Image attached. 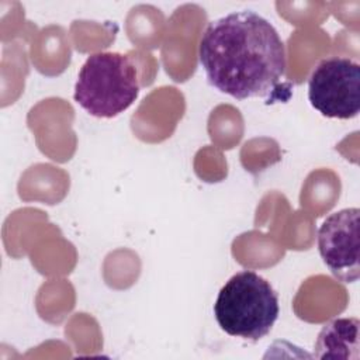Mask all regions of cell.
Segmentation results:
<instances>
[{
  "mask_svg": "<svg viewBox=\"0 0 360 360\" xmlns=\"http://www.w3.org/2000/svg\"><path fill=\"white\" fill-rule=\"evenodd\" d=\"M308 100L323 117L350 120L360 111V65L346 56L321 60L308 80Z\"/></svg>",
  "mask_w": 360,
  "mask_h": 360,
  "instance_id": "cell-4",
  "label": "cell"
},
{
  "mask_svg": "<svg viewBox=\"0 0 360 360\" xmlns=\"http://www.w3.org/2000/svg\"><path fill=\"white\" fill-rule=\"evenodd\" d=\"M359 208H343L330 214L318 229L319 255L342 283H354L360 276Z\"/></svg>",
  "mask_w": 360,
  "mask_h": 360,
  "instance_id": "cell-5",
  "label": "cell"
},
{
  "mask_svg": "<svg viewBox=\"0 0 360 360\" xmlns=\"http://www.w3.org/2000/svg\"><path fill=\"white\" fill-rule=\"evenodd\" d=\"M139 94L132 60L120 52H97L83 63L75 84V101L90 115L112 118L128 110Z\"/></svg>",
  "mask_w": 360,
  "mask_h": 360,
  "instance_id": "cell-3",
  "label": "cell"
},
{
  "mask_svg": "<svg viewBox=\"0 0 360 360\" xmlns=\"http://www.w3.org/2000/svg\"><path fill=\"white\" fill-rule=\"evenodd\" d=\"M280 314L271 284L252 270L233 274L219 290L214 315L219 328L235 338L257 342L267 336Z\"/></svg>",
  "mask_w": 360,
  "mask_h": 360,
  "instance_id": "cell-2",
  "label": "cell"
},
{
  "mask_svg": "<svg viewBox=\"0 0 360 360\" xmlns=\"http://www.w3.org/2000/svg\"><path fill=\"white\" fill-rule=\"evenodd\" d=\"M359 326L357 318H339L325 323L315 342V357L359 359Z\"/></svg>",
  "mask_w": 360,
  "mask_h": 360,
  "instance_id": "cell-6",
  "label": "cell"
},
{
  "mask_svg": "<svg viewBox=\"0 0 360 360\" xmlns=\"http://www.w3.org/2000/svg\"><path fill=\"white\" fill-rule=\"evenodd\" d=\"M208 83L236 100L269 96L285 72V48L274 25L252 10L211 21L200 41Z\"/></svg>",
  "mask_w": 360,
  "mask_h": 360,
  "instance_id": "cell-1",
  "label": "cell"
}]
</instances>
